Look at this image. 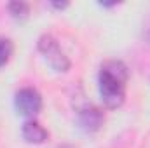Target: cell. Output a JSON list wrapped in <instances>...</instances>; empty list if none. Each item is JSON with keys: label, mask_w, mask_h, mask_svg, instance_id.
Wrapping results in <instances>:
<instances>
[{"label": "cell", "mask_w": 150, "mask_h": 148, "mask_svg": "<svg viewBox=\"0 0 150 148\" xmlns=\"http://www.w3.org/2000/svg\"><path fill=\"white\" fill-rule=\"evenodd\" d=\"M129 78L127 66L122 61H105L98 73V89L107 108H119L126 98V82Z\"/></svg>", "instance_id": "obj_1"}, {"label": "cell", "mask_w": 150, "mask_h": 148, "mask_svg": "<svg viewBox=\"0 0 150 148\" xmlns=\"http://www.w3.org/2000/svg\"><path fill=\"white\" fill-rule=\"evenodd\" d=\"M37 47H38V51L42 52V56L45 58V61L49 63V66H51L54 72H58V73L68 72V68H70V59H68L67 54L61 51L58 40L52 37V35H49V33L42 35V37L38 38Z\"/></svg>", "instance_id": "obj_2"}, {"label": "cell", "mask_w": 150, "mask_h": 148, "mask_svg": "<svg viewBox=\"0 0 150 148\" xmlns=\"http://www.w3.org/2000/svg\"><path fill=\"white\" fill-rule=\"evenodd\" d=\"M14 106L19 115L33 117L42 110V96L38 94V91L32 89V87L19 89L14 96Z\"/></svg>", "instance_id": "obj_3"}, {"label": "cell", "mask_w": 150, "mask_h": 148, "mask_svg": "<svg viewBox=\"0 0 150 148\" xmlns=\"http://www.w3.org/2000/svg\"><path fill=\"white\" fill-rule=\"evenodd\" d=\"M103 122H105V117H103L101 110L96 108V106L89 105V106H86V108H82V110L79 111V125L86 132H96V131H100L101 125H103Z\"/></svg>", "instance_id": "obj_4"}, {"label": "cell", "mask_w": 150, "mask_h": 148, "mask_svg": "<svg viewBox=\"0 0 150 148\" xmlns=\"http://www.w3.org/2000/svg\"><path fill=\"white\" fill-rule=\"evenodd\" d=\"M21 136L26 143H32V145H40L47 140V131L35 120H26L21 127Z\"/></svg>", "instance_id": "obj_5"}, {"label": "cell", "mask_w": 150, "mask_h": 148, "mask_svg": "<svg viewBox=\"0 0 150 148\" xmlns=\"http://www.w3.org/2000/svg\"><path fill=\"white\" fill-rule=\"evenodd\" d=\"M7 9L14 19H25L30 14V5L26 2H11L7 5Z\"/></svg>", "instance_id": "obj_6"}, {"label": "cell", "mask_w": 150, "mask_h": 148, "mask_svg": "<svg viewBox=\"0 0 150 148\" xmlns=\"http://www.w3.org/2000/svg\"><path fill=\"white\" fill-rule=\"evenodd\" d=\"M12 51H14L12 42H11L9 38L0 37V68L7 65V61H9L11 56H12Z\"/></svg>", "instance_id": "obj_7"}, {"label": "cell", "mask_w": 150, "mask_h": 148, "mask_svg": "<svg viewBox=\"0 0 150 148\" xmlns=\"http://www.w3.org/2000/svg\"><path fill=\"white\" fill-rule=\"evenodd\" d=\"M51 5H52V7H56V9H65L68 4H67V2H61V4H58V2H52Z\"/></svg>", "instance_id": "obj_8"}]
</instances>
